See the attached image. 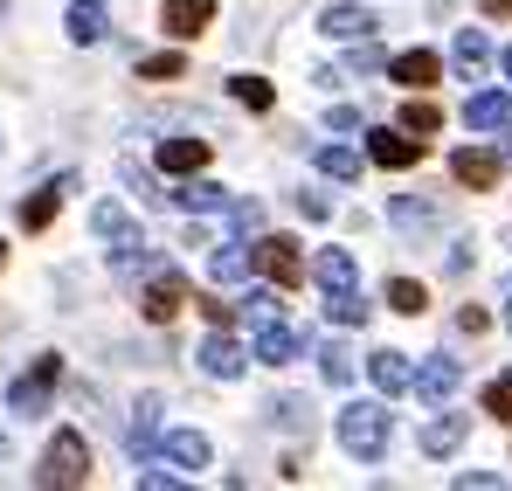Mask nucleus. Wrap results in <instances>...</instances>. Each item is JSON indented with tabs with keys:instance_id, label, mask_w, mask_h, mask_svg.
Masks as SVG:
<instances>
[{
	"instance_id": "obj_1",
	"label": "nucleus",
	"mask_w": 512,
	"mask_h": 491,
	"mask_svg": "<svg viewBox=\"0 0 512 491\" xmlns=\"http://www.w3.org/2000/svg\"><path fill=\"white\" fill-rule=\"evenodd\" d=\"M388 436H395V422H388V409H381V402H346V409H340L346 457L374 464V457H388Z\"/></svg>"
},
{
	"instance_id": "obj_2",
	"label": "nucleus",
	"mask_w": 512,
	"mask_h": 491,
	"mask_svg": "<svg viewBox=\"0 0 512 491\" xmlns=\"http://www.w3.org/2000/svg\"><path fill=\"white\" fill-rule=\"evenodd\" d=\"M90 478V450L77 429H56L49 436V450H42V471H35V485L42 491H77Z\"/></svg>"
},
{
	"instance_id": "obj_3",
	"label": "nucleus",
	"mask_w": 512,
	"mask_h": 491,
	"mask_svg": "<svg viewBox=\"0 0 512 491\" xmlns=\"http://www.w3.org/2000/svg\"><path fill=\"white\" fill-rule=\"evenodd\" d=\"M56 381H63V360H56V353H42V360H35V374H21V381L7 388V409H14V415H42Z\"/></svg>"
},
{
	"instance_id": "obj_4",
	"label": "nucleus",
	"mask_w": 512,
	"mask_h": 491,
	"mask_svg": "<svg viewBox=\"0 0 512 491\" xmlns=\"http://www.w3.org/2000/svg\"><path fill=\"white\" fill-rule=\"evenodd\" d=\"M250 263L277 284V291H291V284L305 277V263H298V243H291V236H263V243L250 249Z\"/></svg>"
},
{
	"instance_id": "obj_5",
	"label": "nucleus",
	"mask_w": 512,
	"mask_h": 491,
	"mask_svg": "<svg viewBox=\"0 0 512 491\" xmlns=\"http://www.w3.org/2000/svg\"><path fill=\"white\" fill-rule=\"evenodd\" d=\"M194 367H201L208 381H236V374H243L250 360H243V346L229 339V326H215L208 339H201V346H194Z\"/></svg>"
},
{
	"instance_id": "obj_6",
	"label": "nucleus",
	"mask_w": 512,
	"mask_h": 491,
	"mask_svg": "<svg viewBox=\"0 0 512 491\" xmlns=\"http://www.w3.org/2000/svg\"><path fill=\"white\" fill-rule=\"evenodd\" d=\"M298 346H305V339H298V326H291L284 312L256 326V360H263V367H284V360H298Z\"/></svg>"
},
{
	"instance_id": "obj_7",
	"label": "nucleus",
	"mask_w": 512,
	"mask_h": 491,
	"mask_svg": "<svg viewBox=\"0 0 512 491\" xmlns=\"http://www.w3.org/2000/svg\"><path fill=\"white\" fill-rule=\"evenodd\" d=\"M180 305H187V277H180V270H160V277L146 284V319H153V326H173Z\"/></svg>"
},
{
	"instance_id": "obj_8",
	"label": "nucleus",
	"mask_w": 512,
	"mask_h": 491,
	"mask_svg": "<svg viewBox=\"0 0 512 491\" xmlns=\"http://www.w3.org/2000/svg\"><path fill=\"white\" fill-rule=\"evenodd\" d=\"M90 229H97V236H104V243L118 249V256H125V263H132V256H139V229H132V215H125V208H118V201H97V215H90Z\"/></svg>"
},
{
	"instance_id": "obj_9",
	"label": "nucleus",
	"mask_w": 512,
	"mask_h": 491,
	"mask_svg": "<svg viewBox=\"0 0 512 491\" xmlns=\"http://www.w3.org/2000/svg\"><path fill=\"white\" fill-rule=\"evenodd\" d=\"M160 450H167V464H180V471H208V464H215V450H208L201 429H167Z\"/></svg>"
},
{
	"instance_id": "obj_10",
	"label": "nucleus",
	"mask_w": 512,
	"mask_h": 491,
	"mask_svg": "<svg viewBox=\"0 0 512 491\" xmlns=\"http://www.w3.org/2000/svg\"><path fill=\"white\" fill-rule=\"evenodd\" d=\"M160 21H167L173 42H194V35L215 21V0H167V7H160Z\"/></svg>"
},
{
	"instance_id": "obj_11",
	"label": "nucleus",
	"mask_w": 512,
	"mask_h": 491,
	"mask_svg": "<svg viewBox=\"0 0 512 491\" xmlns=\"http://www.w3.org/2000/svg\"><path fill=\"white\" fill-rule=\"evenodd\" d=\"M319 28H326L333 42H367V35H374V14H367L360 0H340V7L319 14Z\"/></svg>"
},
{
	"instance_id": "obj_12",
	"label": "nucleus",
	"mask_w": 512,
	"mask_h": 491,
	"mask_svg": "<svg viewBox=\"0 0 512 491\" xmlns=\"http://www.w3.org/2000/svg\"><path fill=\"white\" fill-rule=\"evenodd\" d=\"M409 381H416V395H423V402H450V395H457V381H464V367H457L450 353H436L423 374H409Z\"/></svg>"
},
{
	"instance_id": "obj_13",
	"label": "nucleus",
	"mask_w": 512,
	"mask_h": 491,
	"mask_svg": "<svg viewBox=\"0 0 512 491\" xmlns=\"http://www.w3.org/2000/svg\"><path fill=\"white\" fill-rule=\"evenodd\" d=\"M367 160L374 166H416L423 160V139H409V132H367Z\"/></svg>"
},
{
	"instance_id": "obj_14",
	"label": "nucleus",
	"mask_w": 512,
	"mask_h": 491,
	"mask_svg": "<svg viewBox=\"0 0 512 491\" xmlns=\"http://www.w3.org/2000/svg\"><path fill=\"white\" fill-rule=\"evenodd\" d=\"M464 118H471L478 132H506V125H512V97H506V90H478V97L464 104Z\"/></svg>"
},
{
	"instance_id": "obj_15",
	"label": "nucleus",
	"mask_w": 512,
	"mask_h": 491,
	"mask_svg": "<svg viewBox=\"0 0 512 491\" xmlns=\"http://www.w3.org/2000/svg\"><path fill=\"white\" fill-rule=\"evenodd\" d=\"M63 194H70V180H49V187H35V194L21 201V229H49V222H56V208H63Z\"/></svg>"
},
{
	"instance_id": "obj_16",
	"label": "nucleus",
	"mask_w": 512,
	"mask_h": 491,
	"mask_svg": "<svg viewBox=\"0 0 512 491\" xmlns=\"http://www.w3.org/2000/svg\"><path fill=\"white\" fill-rule=\"evenodd\" d=\"M388 77L409 83V90H429V83L443 77V63H436L429 49H409V56H395V63H388Z\"/></svg>"
},
{
	"instance_id": "obj_17",
	"label": "nucleus",
	"mask_w": 512,
	"mask_h": 491,
	"mask_svg": "<svg viewBox=\"0 0 512 491\" xmlns=\"http://www.w3.org/2000/svg\"><path fill=\"white\" fill-rule=\"evenodd\" d=\"M63 28H70V42H104V35H111V14H104L97 0H77V7L63 14Z\"/></svg>"
},
{
	"instance_id": "obj_18",
	"label": "nucleus",
	"mask_w": 512,
	"mask_h": 491,
	"mask_svg": "<svg viewBox=\"0 0 512 491\" xmlns=\"http://www.w3.org/2000/svg\"><path fill=\"white\" fill-rule=\"evenodd\" d=\"M450 173H457L464 187H492V180H499V153H478V146H464V153H450Z\"/></svg>"
},
{
	"instance_id": "obj_19",
	"label": "nucleus",
	"mask_w": 512,
	"mask_h": 491,
	"mask_svg": "<svg viewBox=\"0 0 512 491\" xmlns=\"http://www.w3.org/2000/svg\"><path fill=\"white\" fill-rule=\"evenodd\" d=\"M208 166V139H167L160 146V173H201Z\"/></svg>"
},
{
	"instance_id": "obj_20",
	"label": "nucleus",
	"mask_w": 512,
	"mask_h": 491,
	"mask_svg": "<svg viewBox=\"0 0 512 491\" xmlns=\"http://www.w3.org/2000/svg\"><path fill=\"white\" fill-rule=\"evenodd\" d=\"M367 381H374L381 395H402V388H409V360L388 346V353H374V360H367Z\"/></svg>"
},
{
	"instance_id": "obj_21",
	"label": "nucleus",
	"mask_w": 512,
	"mask_h": 491,
	"mask_svg": "<svg viewBox=\"0 0 512 491\" xmlns=\"http://www.w3.org/2000/svg\"><path fill=\"white\" fill-rule=\"evenodd\" d=\"M312 277H319V291H353V256L346 249H319V263H312Z\"/></svg>"
},
{
	"instance_id": "obj_22",
	"label": "nucleus",
	"mask_w": 512,
	"mask_h": 491,
	"mask_svg": "<svg viewBox=\"0 0 512 491\" xmlns=\"http://www.w3.org/2000/svg\"><path fill=\"white\" fill-rule=\"evenodd\" d=\"M464 429H471L464 415H436V422L423 429V450H429V457H450V450L464 443Z\"/></svg>"
},
{
	"instance_id": "obj_23",
	"label": "nucleus",
	"mask_w": 512,
	"mask_h": 491,
	"mask_svg": "<svg viewBox=\"0 0 512 491\" xmlns=\"http://www.w3.org/2000/svg\"><path fill=\"white\" fill-rule=\"evenodd\" d=\"M160 409H167L160 395H146V402L132 409V450H160Z\"/></svg>"
},
{
	"instance_id": "obj_24",
	"label": "nucleus",
	"mask_w": 512,
	"mask_h": 491,
	"mask_svg": "<svg viewBox=\"0 0 512 491\" xmlns=\"http://www.w3.org/2000/svg\"><path fill=\"white\" fill-rule=\"evenodd\" d=\"M326 319L333 326H367V298L360 291H326Z\"/></svg>"
},
{
	"instance_id": "obj_25",
	"label": "nucleus",
	"mask_w": 512,
	"mask_h": 491,
	"mask_svg": "<svg viewBox=\"0 0 512 491\" xmlns=\"http://www.w3.org/2000/svg\"><path fill=\"white\" fill-rule=\"evenodd\" d=\"M485 63H492V42H485L478 28H464V35H457V70H464V77H478Z\"/></svg>"
},
{
	"instance_id": "obj_26",
	"label": "nucleus",
	"mask_w": 512,
	"mask_h": 491,
	"mask_svg": "<svg viewBox=\"0 0 512 491\" xmlns=\"http://www.w3.org/2000/svg\"><path fill=\"white\" fill-rule=\"evenodd\" d=\"M173 194H180V208H194V215L229 208V187H215V180H194V187H173Z\"/></svg>"
},
{
	"instance_id": "obj_27",
	"label": "nucleus",
	"mask_w": 512,
	"mask_h": 491,
	"mask_svg": "<svg viewBox=\"0 0 512 491\" xmlns=\"http://www.w3.org/2000/svg\"><path fill=\"white\" fill-rule=\"evenodd\" d=\"M319 173L326 180H360V153L353 146H319Z\"/></svg>"
},
{
	"instance_id": "obj_28",
	"label": "nucleus",
	"mask_w": 512,
	"mask_h": 491,
	"mask_svg": "<svg viewBox=\"0 0 512 491\" xmlns=\"http://www.w3.org/2000/svg\"><path fill=\"white\" fill-rule=\"evenodd\" d=\"M388 305L416 319V312H423V305H429V291H423V284H416V277H395V284H388Z\"/></svg>"
},
{
	"instance_id": "obj_29",
	"label": "nucleus",
	"mask_w": 512,
	"mask_h": 491,
	"mask_svg": "<svg viewBox=\"0 0 512 491\" xmlns=\"http://www.w3.org/2000/svg\"><path fill=\"white\" fill-rule=\"evenodd\" d=\"M208 270H215V284H236V277L250 270V249H215V256H208Z\"/></svg>"
},
{
	"instance_id": "obj_30",
	"label": "nucleus",
	"mask_w": 512,
	"mask_h": 491,
	"mask_svg": "<svg viewBox=\"0 0 512 491\" xmlns=\"http://www.w3.org/2000/svg\"><path fill=\"white\" fill-rule=\"evenodd\" d=\"M139 77H146V83H173V77H187V63L167 49V56H146V63H139Z\"/></svg>"
},
{
	"instance_id": "obj_31",
	"label": "nucleus",
	"mask_w": 512,
	"mask_h": 491,
	"mask_svg": "<svg viewBox=\"0 0 512 491\" xmlns=\"http://www.w3.org/2000/svg\"><path fill=\"white\" fill-rule=\"evenodd\" d=\"M229 90H236V104H250V111H270V83H263V77H229Z\"/></svg>"
},
{
	"instance_id": "obj_32",
	"label": "nucleus",
	"mask_w": 512,
	"mask_h": 491,
	"mask_svg": "<svg viewBox=\"0 0 512 491\" xmlns=\"http://www.w3.org/2000/svg\"><path fill=\"white\" fill-rule=\"evenodd\" d=\"M436 125H443L436 104H409V111H402V132H409V139H423V132H436Z\"/></svg>"
},
{
	"instance_id": "obj_33",
	"label": "nucleus",
	"mask_w": 512,
	"mask_h": 491,
	"mask_svg": "<svg viewBox=\"0 0 512 491\" xmlns=\"http://www.w3.org/2000/svg\"><path fill=\"white\" fill-rule=\"evenodd\" d=\"M485 409L499 415V422H512V374H499V381L485 388Z\"/></svg>"
},
{
	"instance_id": "obj_34",
	"label": "nucleus",
	"mask_w": 512,
	"mask_h": 491,
	"mask_svg": "<svg viewBox=\"0 0 512 491\" xmlns=\"http://www.w3.org/2000/svg\"><path fill=\"white\" fill-rule=\"evenodd\" d=\"M388 222H402V229H429L436 215H429L423 201H395V208H388Z\"/></svg>"
},
{
	"instance_id": "obj_35",
	"label": "nucleus",
	"mask_w": 512,
	"mask_h": 491,
	"mask_svg": "<svg viewBox=\"0 0 512 491\" xmlns=\"http://www.w3.org/2000/svg\"><path fill=\"white\" fill-rule=\"evenodd\" d=\"M319 367H326V381H333V388H340V381H353V360H346L340 346H326V360H319Z\"/></svg>"
},
{
	"instance_id": "obj_36",
	"label": "nucleus",
	"mask_w": 512,
	"mask_h": 491,
	"mask_svg": "<svg viewBox=\"0 0 512 491\" xmlns=\"http://www.w3.org/2000/svg\"><path fill=\"white\" fill-rule=\"evenodd\" d=\"M201 319H208V326H229L236 305H229V298H201Z\"/></svg>"
},
{
	"instance_id": "obj_37",
	"label": "nucleus",
	"mask_w": 512,
	"mask_h": 491,
	"mask_svg": "<svg viewBox=\"0 0 512 491\" xmlns=\"http://www.w3.org/2000/svg\"><path fill=\"white\" fill-rule=\"evenodd\" d=\"M457 491H506V478H492V471H464Z\"/></svg>"
},
{
	"instance_id": "obj_38",
	"label": "nucleus",
	"mask_w": 512,
	"mask_h": 491,
	"mask_svg": "<svg viewBox=\"0 0 512 491\" xmlns=\"http://www.w3.org/2000/svg\"><path fill=\"white\" fill-rule=\"evenodd\" d=\"M139 491H194V485H180V478H167V471H146V478H139Z\"/></svg>"
},
{
	"instance_id": "obj_39",
	"label": "nucleus",
	"mask_w": 512,
	"mask_h": 491,
	"mask_svg": "<svg viewBox=\"0 0 512 491\" xmlns=\"http://www.w3.org/2000/svg\"><path fill=\"white\" fill-rule=\"evenodd\" d=\"M298 208H305V215H333V201H326L319 187H305V194H298Z\"/></svg>"
},
{
	"instance_id": "obj_40",
	"label": "nucleus",
	"mask_w": 512,
	"mask_h": 491,
	"mask_svg": "<svg viewBox=\"0 0 512 491\" xmlns=\"http://www.w3.org/2000/svg\"><path fill=\"white\" fill-rule=\"evenodd\" d=\"M485 14H512V0H485Z\"/></svg>"
},
{
	"instance_id": "obj_41",
	"label": "nucleus",
	"mask_w": 512,
	"mask_h": 491,
	"mask_svg": "<svg viewBox=\"0 0 512 491\" xmlns=\"http://www.w3.org/2000/svg\"><path fill=\"white\" fill-rule=\"evenodd\" d=\"M506 77H512V49H506Z\"/></svg>"
},
{
	"instance_id": "obj_42",
	"label": "nucleus",
	"mask_w": 512,
	"mask_h": 491,
	"mask_svg": "<svg viewBox=\"0 0 512 491\" xmlns=\"http://www.w3.org/2000/svg\"><path fill=\"white\" fill-rule=\"evenodd\" d=\"M506 326H512V298H506Z\"/></svg>"
},
{
	"instance_id": "obj_43",
	"label": "nucleus",
	"mask_w": 512,
	"mask_h": 491,
	"mask_svg": "<svg viewBox=\"0 0 512 491\" xmlns=\"http://www.w3.org/2000/svg\"><path fill=\"white\" fill-rule=\"evenodd\" d=\"M0 263H7V243H0Z\"/></svg>"
}]
</instances>
